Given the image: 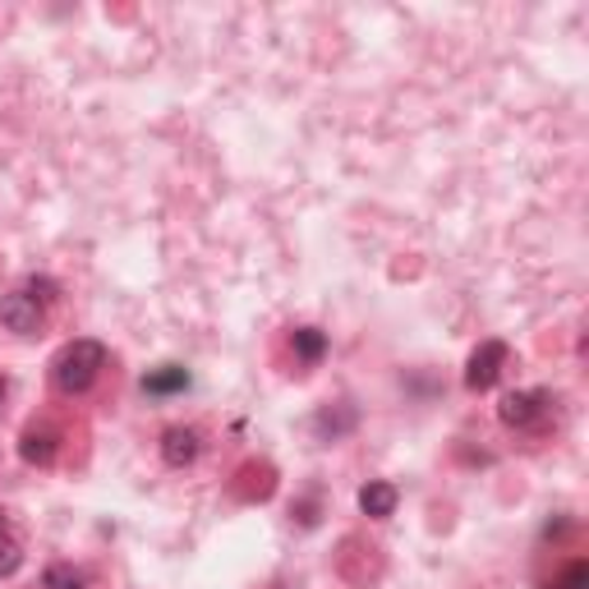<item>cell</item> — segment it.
Segmentation results:
<instances>
[{"mask_svg":"<svg viewBox=\"0 0 589 589\" xmlns=\"http://www.w3.org/2000/svg\"><path fill=\"white\" fill-rule=\"evenodd\" d=\"M107 369V346L101 341H88V336H79V341H70L65 350L51 360V383L60 392H88L97 383V373Z\"/></svg>","mask_w":589,"mask_h":589,"instance_id":"1","label":"cell"},{"mask_svg":"<svg viewBox=\"0 0 589 589\" xmlns=\"http://www.w3.org/2000/svg\"><path fill=\"white\" fill-rule=\"evenodd\" d=\"M507 360H512L507 341H479V350L470 354V369H466V387L470 392H489L502 377V369H507Z\"/></svg>","mask_w":589,"mask_h":589,"instance_id":"2","label":"cell"},{"mask_svg":"<svg viewBox=\"0 0 589 589\" xmlns=\"http://www.w3.org/2000/svg\"><path fill=\"white\" fill-rule=\"evenodd\" d=\"M549 406H553V396L549 392H512V396H502V406H497V414H502V424L507 429H534L543 414H549Z\"/></svg>","mask_w":589,"mask_h":589,"instance_id":"3","label":"cell"},{"mask_svg":"<svg viewBox=\"0 0 589 589\" xmlns=\"http://www.w3.org/2000/svg\"><path fill=\"white\" fill-rule=\"evenodd\" d=\"M0 323L19 336H33V332H41V323H47V304H37L28 290H10L5 300H0Z\"/></svg>","mask_w":589,"mask_h":589,"instance_id":"4","label":"cell"},{"mask_svg":"<svg viewBox=\"0 0 589 589\" xmlns=\"http://www.w3.org/2000/svg\"><path fill=\"white\" fill-rule=\"evenodd\" d=\"M56 447H60V433L51 424H28L24 437H19V456H24L28 466H51Z\"/></svg>","mask_w":589,"mask_h":589,"instance_id":"5","label":"cell"},{"mask_svg":"<svg viewBox=\"0 0 589 589\" xmlns=\"http://www.w3.org/2000/svg\"><path fill=\"white\" fill-rule=\"evenodd\" d=\"M161 456H166V466H176V470L194 466L199 460V433L194 429H166L161 433Z\"/></svg>","mask_w":589,"mask_h":589,"instance_id":"6","label":"cell"},{"mask_svg":"<svg viewBox=\"0 0 589 589\" xmlns=\"http://www.w3.org/2000/svg\"><path fill=\"white\" fill-rule=\"evenodd\" d=\"M396 497H401V493H396V483H383V479L364 483V489H360V512L373 516V520H387L396 512Z\"/></svg>","mask_w":589,"mask_h":589,"instance_id":"7","label":"cell"},{"mask_svg":"<svg viewBox=\"0 0 589 589\" xmlns=\"http://www.w3.org/2000/svg\"><path fill=\"white\" fill-rule=\"evenodd\" d=\"M189 387V369L184 364H161V369H147L143 377V392L147 396H176Z\"/></svg>","mask_w":589,"mask_h":589,"instance_id":"8","label":"cell"},{"mask_svg":"<svg viewBox=\"0 0 589 589\" xmlns=\"http://www.w3.org/2000/svg\"><path fill=\"white\" fill-rule=\"evenodd\" d=\"M19 566H24V539L10 530L5 512H0V576H14Z\"/></svg>","mask_w":589,"mask_h":589,"instance_id":"9","label":"cell"},{"mask_svg":"<svg viewBox=\"0 0 589 589\" xmlns=\"http://www.w3.org/2000/svg\"><path fill=\"white\" fill-rule=\"evenodd\" d=\"M290 346H294V354H300L304 364H318L323 354H327V336L318 327H294L290 332Z\"/></svg>","mask_w":589,"mask_h":589,"instance_id":"10","label":"cell"},{"mask_svg":"<svg viewBox=\"0 0 589 589\" xmlns=\"http://www.w3.org/2000/svg\"><path fill=\"white\" fill-rule=\"evenodd\" d=\"M41 585H47V589H83V572H74V566H65V562H56V566H47Z\"/></svg>","mask_w":589,"mask_h":589,"instance_id":"11","label":"cell"},{"mask_svg":"<svg viewBox=\"0 0 589 589\" xmlns=\"http://www.w3.org/2000/svg\"><path fill=\"white\" fill-rule=\"evenodd\" d=\"M557 589H589V566H585V562H572V566L562 572Z\"/></svg>","mask_w":589,"mask_h":589,"instance_id":"12","label":"cell"},{"mask_svg":"<svg viewBox=\"0 0 589 589\" xmlns=\"http://www.w3.org/2000/svg\"><path fill=\"white\" fill-rule=\"evenodd\" d=\"M5 396H10V383H5V377H0V406H5Z\"/></svg>","mask_w":589,"mask_h":589,"instance_id":"13","label":"cell"}]
</instances>
